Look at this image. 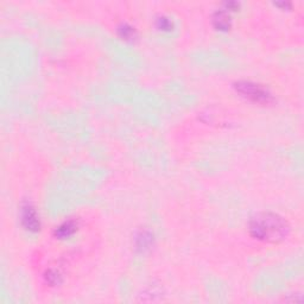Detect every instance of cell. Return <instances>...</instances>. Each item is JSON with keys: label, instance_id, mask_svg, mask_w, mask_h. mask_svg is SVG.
Here are the masks:
<instances>
[{"label": "cell", "instance_id": "obj_10", "mask_svg": "<svg viewBox=\"0 0 304 304\" xmlns=\"http://www.w3.org/2000/svg\"><path fill=\"white\" fill-rule=\"evenodd\" d=\"M276 5H277V6H283V7H287V6L290 7V6H291V4H290V3H277Z\"/></svg>", "mask_w": 304, "mask_h": 304}, {"label": "cell", "instance_id": "obj_5", "mask_svg": "<svg viewBox=\"0 0 304 304\" xmlns=\"http://www.w3.org/2000/svg\"><path fill=\"white\" fill-rule=\"evenodd\" d=\"M79 230V223L75 220H67L61 223L59 227H56L55 230V237L60 240H64V239H68L78 232Z\"/></svg>", "mask_w": 304, "mask_h": 304}, {"label": "cell", "instance_id": "obj_3", "mask_svg": "<svg viewBox=\"0 0 304 304\" xmlns=\"http://www.w3.org/2000/svg\"><path fill=\"white\" fill-rule=\"evenodd\" d=\"M21 222L26 231L36 233L41 230V219L36 207L31 202H24L21 207Z\"/></svg>", "mask_w": 304, "mask_h": 304}, {"label": "cell", "instance_id": "obj_6", "mask_svg": "<svg viewBox=\"0 0 304 304\" xmlns=\"http://www.w3.org/2000/svg\"><path fill=\"white\" fill-rule=\"evenodd\" d=\"M135 242H136V249L144 252V251L149 250L151 247L152 242H154V235H152L151 232L149 231L142 230L137 233Z\"/></svg>", "mask_w": 304, "mask_h": 304}, {"label": "cell", "instance_id": "obj_4", "mask_svg": "<svg viewBox=\"0 0 304 304\" xmlns=\"http://www.w3.org/2000/svg\"><path fill=\"white\" fill-rule=\"evenodd\" d=\"M213 25L216 30L220 31H228L232 28V16L230 11L221 9L213 14Z\"/></svg>", "mask_w": 304, "mask_h": 304}, {"label": "cell", "instance_id": "obj_8", "mask_svg": "<svg viewBox=\"0 0 304 304\" xmlns=\"http://www.w3.org/2000/svg\"><path fill=\"white\" fill-rule=\"evenodd\" d=\"M44 277H45V280H47V283L50 284L51 287H55V285H59L62 283V276H61V273L55 269L48 270V271L45 272Z\"/></svg>", "mask_w": 304, "mask_h": 304}, {"label": "cell", "instance_id": "obj_1", "mask_svg": "<svg viewBox=\"0 0 304 304\" xmlns=\"http://www.w3.org/2000/svg\"><path fill=\"white\" fill-rule=\"evenodd\" d=\"M251 237L266 244H278L288 237L290 225L282 215L272 212L257 213L249 222Z\"/></svg>", "mask_w": 304, "mask_h": 304}, {"label": "cell", "instance_id": "obj_7", "mask_svg": "<svg viewBox=\"0 0 304 304\" xmlns=\"http://www.w3.org/2000/svg\"><path fill=\"white\" fill-rule=\"evenodd\" d=\"M118 35H119L121 40L132 42L136 40L137 36H138V32H137L135 26L127 24V23H123V24L118 26Z\"/></svg>", "mask_w": 304, "mask_h": 304}, {"label": "cell", "instance_id": "obj_9", "mask_svg": "<svg viewBox=\"0 0 304 304\" xmlns=\"http://www.w3.org/2000/svg\"><path fill=\"white\" fill-rule=\"evenodd\" d=\"M156 26L162 31H171L174 29V22L166 16H159L156 18Z\"/></svg>", "mask_w": 304, "mask_h": 304}, {"label": "cell", "instance_id": "obj_2", "mask_svg": "<svg viewBox=\"0 0 304 304\" xmlns=\"http://www.w3.org/2000/svg\"><path fill=\"white\" fill-rule=\"evenodd\" d=\"M234 88L242 98L247 99L251 102H254V104L270 105L273 102L271 92L268 88H265L263 85H259V83L242 80V81L235 82Z\"/></svg>", "mask_w": 304, "mask_h": 304}]
</instances>
